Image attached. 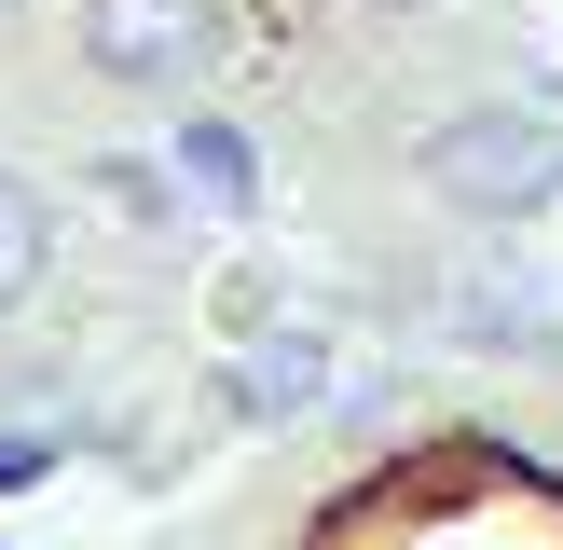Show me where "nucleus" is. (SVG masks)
I'll use <instances>...</instances> for the list:
<instances>
[{
	"label": "nucleus",
	"instance_id": "1",
	"mask_svg": "<svg viewBox=\"0 0 563 550\" xmlns=\"http://www.w3.org/2000/svg\"><path fill=\"white\" fill-rule=\"evenodd\" d=\"M427 193L467 207V220H537L550 193H563V124L522 110V97L454 110V124H427Z\"/></svg>",
	"mask_w": 563,
	"mask_h": 550
},
{
	"label": "nucleus",
	"instance_id": "2",
	"mask_svg": "<svg viewBox=\"0 0 563 550\" xmlns=\"http://www.w3.org/2000/svg\"><path fill=\"white\" fill-rule=\"evenodd\" d=\"M220 42V0H82V55L110 82H192Z\"/></svg>",
	"mask_w": 563,
	"mask_h": 550
},
{
	"label": "nucleus",
	"instance_id": "3",
	"mask_svg": "<svg viewBox=\"0 0 563 550\" xmlns=\"http://www.w3.org/2000/svg\"><path fill=\"white\" fill-rule=\"evenodd\" d=\"M317 399H330V344L317 330H262L234 358V413H317Z\"/></svg>",
	"mask_w": 563,
	"mask_h": 550
},
{
	"label": "nucleus",
	"instance_id": "4",
	"mask_svg": "<svg viewBox=\"0 0 563 550\" xmlns=\"http://www.w3.org/2000/svg\"><path fill=\"white\" fill-rule=\"evenodd\" d=\"M42 262H55V220H42V193L0 165V317H14L27 289H42Z\"/></svg>",
	"mask_w": 563,
	"mask_h": 550
},
{
	"label": "nucleus",
	"instance_id": "5",
	"mask_svg": "<svg viewBox=\"0 0 563 550\" xmlns=\"http://www.w3.org/2000/svg\"><path fill=\"white\" fill-rule=\"evenodd\" d=\"M179 179L207 193V207H247V138L234 124H179Z\"/></svg>",
	"mask_w": 563,
	"mask_h": 550
},
{
	"label": "nucleus",
	"instance_id": "6",
	"mask_svg": "<svg viewBox=\"0 0 563 550\" xmlns=\"http://www.w3.org/2000/svg\"><path fill=\"white\" fill-rule=\"evenodd\" d=\"M42 468H55V440H0V495H14V482H42Z\"/></svg>",
	"mask_w": 563,
	"mask_h": 550
},
{
	"label": "nucleus",
	"instance_id": "7",
	"mask_svg": "<svg viewBox=\"0 0 563 550\" xmlns=\"http://www.w3.org/2000/svg\"><path fill=\"white\" fill-rule=\"evenodd\" d=\"M357 14H427V0H357Z\"/></svg>",
	"mask_w": 563,
	"mask_h": 550
}]
</instances>
